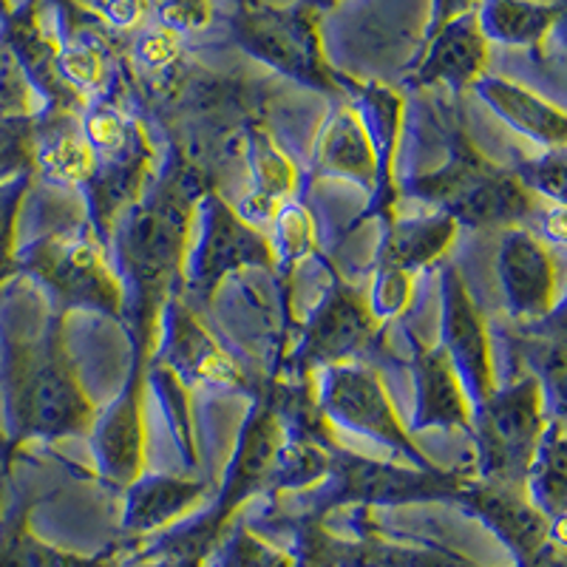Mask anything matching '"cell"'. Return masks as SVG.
I'll use <instances>...</instances> for the list:
<instances>
[{
  "label": "cell",
  "instance_id": "603a6c76",
  "mask_svg": "<svg viewBox=\"0 0 567 567\" xmlns=\"http://www.w3.org/2000/svg\"><path fill=\"white\" fill-rule=\"evenodd\" d=\"M383 225H386V233H383V245L374 265L392 267L406 276L434 265L452 247L460 227L452 216L425 205L423 210L406 213V216L392 213Z\"/></svg>",
  "mask_w": 567,
  "mask_h": 567
},
{
  "label": "cell",
  "instance_id": "484cf974",
  "mask_svg": "<svg viewBox=\"0 0 567 567\" xmlns=\"http://www.w3.org/2000/svg\"><path fill=\"white\" fill-rule=\"evenodd\" d=\"M474 91L519 136H528L530 142L542 145L545 151L565 148L567 116L554 103L536 97L534 91L511 83V80L485 78V74L474 80Z\"/></svg>",
  "mask_w": 567,
  "mask_h": 567
},
{
  "label": "cell",
  "instance_id": "e0dca14e",
  "mask_svg": "<svg viewBox=\"0 0 567 567\" xmlns=\"http://www.w3.org/2000/svg\"><path fill=\"white\" fill-rule=\"evenodd\" d=\"M496 281L508 316L534 323L556 310V265L545 241L525 227H508L496 252Z\"/></svg>",
  "mask_w": 567,
  "mask_h": 567
},
{
  "label": "cell",
  "instance_id": "7c38bea8",
  "mask_svg": "<svg viewBox=\"0 0 567 567\" xmlns=\"http://www.w3.org/2000/svg\"><path fill=\"white\" fill-rule=\"evenodd\" d=\"M236 34L247 52L270 69L310 89L332 91V94L341 91V80L323 69L316 29L301 9H290V12L245 9V14L236 20Z\"/></svg>",
  "mask_w": 567,
  "mask_h": 567
},
{
  "label": "cell",
  "instance_id": "7a4b0ae2",
  "mask_svg": "<svg viewBox=\"0 0 567 567\" xmlns=\"http://www.w3.org/2000/svg\"><path fill=\"white\" fill-rule=\"evenodd\" d=\"M449 156L432 174L406 176L398 194L443 210L465 227H525L536 213V199L508 168L485 159L468 136L454 125L443 136Z\"/></svg>",
  "mask_w": 567,
  "mask_h": 567
},
{
  "label": "cell",
  "instance_id": "ba28073f",
  "mask_svg": "<svg viewBox=\"0 0 567 567\" xmlns=\"http://www.w3.org/2000/svg\"><path fill=\"white\" fill-rule=\"evenodd\" d=\"M245 267H265L272 272V252L267 236L247 225L213 187L196 202L187 227L185 256H182V298L194 310L207 303L230 272Z\"/></svg>",
  "mask_w": 567,
  "mask_h": 567
},
{
  "label": "cell",
  "instance_id": "8992f818",
  "mask_svg": "<svg viewBox=\"0 0 567 567\" xmlns=\"http://www.w3.org/2000/svg\"><path fill=\"white\" fill-rule=\"evenodd\" d=\"M471 474L443 468H414L394 460H369L347 452L341 443L329 452V471L321 483L301 491V511L327 519L338 508H378V505L457 503Z\"/></svg>",
  "mask_w": 567,
  "mask_h": 567
},
{
  "label": "cell",
  "instance_id": "ac0fdd59",
  "mask_svg": "<svg viewBox=\"0 0 567 567\" xmlns=\"http://www.w3.org/2000/svg\"><path fill=\"white\" fill-rule=\"evenodd\" d=\"M341 91L349 94V105L361 116L367 128L369 145L374 154V190L369 194L367 210L354 219V225L369 219H383L394 213L398 199V182H394V151H398L400 134V97L383 85H354L343 80Z\"/></svg>",
  "mask_w": 567,
  "mask_h": 567
},
{
  "label": "cell",
  "instance_id": "9c48e42d",
  "mask_svg": "<svg viewBox=\"0 0 567 567\" xmlns=\"http://www.w3.org/2000/svg\"><path fill=\"white\" fill-rule=\"evenodd\" d=\"M312 398L329 425L381 445L400 463L414 468H434L400 423L378 369L363 361L332 363L310 374Z\"/></svg>",
  "mask_w": 567,
  "mask_h": 567
},
{
  "label": "cell",
  "instance_id": "d6986e66",
  "mask_svg": "<svg viewBox=\"0 0 567 567\" xmlns=\"http://www.w3.org/2000/svg\"><path fill=\"white\" fill-rule=\"evenodd\" d=\"M349 528L352 536L336 534V567H480L443 545L392 539L369 519L367 508L352 511Z\"/></svg>",
  "mask_w": 567,
  "mask_h": 567
},
{
  "label": "cell",
  "instance_id": "6da1fadb",
  "mask_svg": "<svg viewBox=\"0 0 567 567\" xmlns=\"http://www.w3.org/2000/svg\"><path fill=\"white\" fill-rule=\"evenodd\" d=\"M205 190V174L179 151H171L156 185L111 227L105 252L123 298L120 323L131 341V369L148 367L156 316L179 278L187 227Z\"/></svg>",
  "mask_w": 567,
  "mask_h": 567
},
{
  "label": "cell",
  "instance_id": "74e56055",
  "mask_svg": "<svg viewBox=\"0 0 567 567\" xmlns=\"http://www.w3.org/2000/svg\"><path fill=\"white\" fill-rule=\"evenodd\" d=\"M123 567H207L205 559H187V556H165V554H136L131 545V554Z\"/></svg>",
  "mask_w": 567,
  "mask_h": 567
},
{
  "label": "cell",
  "instance_id": "3957f363",
  "mask_svg": "<svg viewBox=\"0 0 567 567\" xmlns=\"http://www.w3.org/2000/svg\"><path fill=\"white\" fill-rule=\"evenodd\" d=\"M9 398L18 440H63L89 432L97 412L65 352L63 316L52 312L43 332L32 343L18 347Z\"/></svg>",
  "mask_w": 567,
  "mask_h": 567
},
{
  "label": "cell",
  "instance_id": "277c9868",
  "mask_svg": "<svg viewBox=\"0 0 567 567\" xmlns=\"http://www.w3.org/2000/svg\"><path fill=\"white\" fill-rule=\"evenodd\" d=\"M20 270L43 287L58 316L85 310L120 323V284L111 270L109 252L85 219V210L60 213L52 230L20 250Z\"/></svg>",
  "mask_w": 567,
  "mask_h": 567
},
{
  "label": "cell",
  "instance_id": "2e32d148",
  "mask_svg": "<svg viewBox=\"0 0 567 567\" xmlns=\"http://www.w3.org/2000/svg\"><path fill=\"white\" fill-rule=\"evenodd\" d=\"M142 389H145V374L128 372L123 389L103 412L94 414L89 425V449L97 480L114 491H125L142 474V460H145Z\"/></svg>",
  "mask_w": 567,
  "mask_h": 567
},
{
  "label": "cell",
  "instance_id": "5bb4252c",
  "mask_svg": "<svg viewBox=\"0 0 567 567\" xmlns=\"http://www.w3.org/2000/svg\"><path fill=\"white\" fill-rule=\"evenodd\" d=\"M457 505L503 542L514 567H530L550 545L565 542V525H554L528 503L523 488L485 485L471 477Z\"/></svg>",
  "mask_w": 567,
  "mask_h": 567
},
{
  "label": "cell",
  "instance_id": "5b68a950",
  "mask_svg": "<svg viewBox=\"0 0 567 567\" xmlns=\"http://www.w3.org/2000/svg\"><path fill=\"white\" fill-rule=\"evenodd\" d=\"M80 131L89 142L94 168L78 194L83 199L91 230L109 250V236L116 216L140 199V190L154 162V148L134 116L125 114L109 97H97L85 105L80 116Z\"/></svg>",
  "mask_w": 567,
  "mask_h": 567
},
{
  "label": "cell",
  "instance_id": "4316f807",
  "mask_svg": "<svg viewBox=\"0 0 567 567\" xmlns=\"http://www.w3.org/2000/svg\"><path fill=\"white\" fill-rule=\"evenodd\" d=\"M483 65L485 38L480 34L477 20L463 14L429 38V49L412 74V85L429 89V85L445 83L460 91L465 85H474V80L483 74Z\"/></svg>",
  "mask_w": 567,
  "mask_h": 567
},
{
  "label": "cell",
  "instance_id": "836d02e7",
  "mask_svg": "<svg viewBox=\"0 0 567 567\" xmlns=\"http://www.w3.org/2000/svg\"><path fill=\"white\" fill-rule=\"evenodd\" d=\"M565 148H556L545 151L536 159L516 162L508 171L530 196L536 194L542 199L554 202V205H565Z\"/></svg>",
  "mask_w": 567,
  "mask_h": 567
},
{
  "label": "cell",
  "instance_id": "4fadbf2b",
  "mask_svg": "<svg viewBox=\"0 0 567 567\" xmlns=\"http://www.w3.org/2000/svg\"><path fill=\"white\" fill-rule=\"evenodd\" d=\"M440 349L452 363L468 409L474 412L488 400L496 381L483 316L465 290L457 267L440 270Z\"/></svg>",
  "mask_w": 567,
  "mask_h": 567
},
{
  "label": "cell",
  "instance_id": "f35d334b",
  "mask_svg": "<svg viewBox=\"0 0 567 567\" xmlns=\"http://www.w3.org/2000/svg\"><path fill=\"white\" fill-rule=\"evenodd\" d=\"M312 3H316V7L321 3V7H323V3H332V0H312Z\"/></svg>",
  "mask_w": 567,
  "mask_h": 567
},
{
  "label": "cell",
  "instance_id": "1f68e13d",
  "mask_svg": "<svg viewBox=\"0 0 567 567\" xmlns=\"http://www.w3.org/2000/svg\"><path fill=\"white\" fill-rule=\"evenodd\" d=\"M207 567H290V554L258 536L247 523L233 516L213 548Z\"/></svg>",
  "mask_w": 567,
  "mask_h": 567
},
{
  "label": "cell",
  "instance_id": "4dcf8cb0",
  "mask_svg": "<svg viewBox=\"0 0 567 567\" xmlns=\"http://www.w3.org/2000/svg\"><path fill=\"white\" fill-rule=\"evenodd\" d=\"M272 225V236L267 239L272 252V272L278 278H292L303 258L316 256V225L310 210L301 199H287L278 207Z\"/></svg>",
  "mask_w": 567,
  "mask_h": 567
},
{
  "label": "cell",
  "instance_id": "9a60e30c",
  "mask_svg": "<svg viewBox=\"0 0 567 567\" xmlns=\"http://www.w3.org/2000/svg\"><path fill=\"white\" fill-rule=\"evenodd\" d=\"M284 440L281 420L276 412V398H272V383H267L261 392H256L252 406L247 412L241 432L236 437L230 460H227L225 477H221L219 491L213 494L210 508L221 523H230L236 511L256 494L267 491V477H270L272 457Z\"/></svg>",
  "mask_w": 567,
  "mask_h": 567
},
{
  "label": "cell",
  "instance_id": "7402d4cb",
  "mask_svg": "<svg viewBox=\"0 0 567 567\" xmlns=\"http://www.w3.org/2000/svg\"><path fill=\"white\" fill-rule=\"evenodd\" d=\"M310 179H347L374 190V154L361 116L349 103L336 105L316 136V154L310 162Z\"/></svg>",
  "mask_w": 567,
  "mask_h": 567
},
{
  "label": "cell",
  "instance_id": "e575fe53",
  "mask_svg": "<svg viewBox=\"0 0 567 567\" xmlns=\"http://www.w3.org/2000/svg\"><path fill=\"white\" fill-rule=\"evenodd\" d=\"M134 58L142 69L148 71L171 69L179 60V34L165 27L142 32L134 45Z\"/></svg>",
  "mask_w": 567,
  "mask_h": 567
},
{
  "label": "cell",
  "instance_id": "52a82bcc",
  "mask_svg": "<svg viewBox=\"0 0 567 567\" xmlns=\"http://www.w3.org/2000/svg\"><path fill=\"white\" fill-rule=\"evenodd\" d=\"M545 420V400L534 374H516L503 389L496 386L488 400L471 412L468 434L477 445L474 480L485 485L523 488Z\"/></svg>",
  "mask_w": 567,
  "mask_h": 567
},
{
  "label": "cell",
  "instance_id": "d590c367",
  "mask_svg": "<svg viewBox=\"0 0 567 567\" xmlns=\"http://www.w3.org/2000/svg\"><path fill=\"white\" fill-rule=\"evenodd\" d=\"M162 23L171 32H194L205 27L207 0H162Z\"/></svg>",
  "mask_w": 567,
  "mask_h": 567
},
{
  "label": "cell",
  "instance_id": "8fae6325",
  "mask_svg": "<svg viewBox=\"0 0 567 567\" xmlns=\"http://www.w3.org/2000/svg\"><path fill=\"white\" fill-rule=\"evenodd\" d=\"M154 341L148 354L151 363L168 369L182 386H219L247 392L250 381L241 372L239 363L233 361L227 349L213 341L210 332L199 323L194 310L182 298V284L171 287L156 316Z\"/></svg>",
  "mask_w": 567,
  "mask_h": 567
},
{
  "label": "cell",
  "instance_id": "d6a6232c",
  "mask_svg": "<svg viewBox=\"0 0 567 567\" xmlns=\"http://www.w3.org/2000/svg\"><path fill=\"white\" fill-rule=\"evenodd\" d=\"M276 528L290 536L284 548L290 554V567H336V534L327 528V519L296 514L276 523Z\"/></svg>",
  "mask_w": 567,
  "mask_h": 567
},
{
  "label": "cell",
  "instance_id": "ffe728a7",
  "mask_svg": "<svg viewBox=\"0 0 567 567\" xmlns=\"http://www.w3.org/2000/svg\"><path fill=\"white\" fill-rule=\"evenodd\" d=\"M406 338L412 341V354H409L414 383L412 432H425V429H463V432H468V400L460 389L457 374H454L445 352L440 347L420 343L409 329Z\"/></svg>",
  "mask_w": 567,
  "mask_h": 567
},
{
  "label": "cell",
  "instance_id": "f546056e",
  "mask_svg": "<svg viewBox=\"0 0 567 567\" xmlns=\"http://www.w3.org/2000/svg\"><path fill=\"white\" fill-rule=\"evenodd\" d=\"M477 29L483 38L505 45H536L559 18V9L536 0H480Z\"/></svg>",
  "mask_w": 567,
  "mask_h": 567
},
{
  "label": "cell",
  "instance_id": "f1b7e54d",
  "mask_svg": "<svg viewBox=\"0 0 567 567\" xmlns=\"http://www.w3.org/2000/svg\"><path fill=\"white\" fill-rule=\"evenodd\" d=\"M523 491L528 503L548 516L554 525H565L567 511V471H565V425L561 417L545 420L534 457L525 471Z\"/></svg>",
  "mask_w": 567,
  "mask_h": 567
},
{
  "label": "cell",
  "instance_id": "30bf717a",
  "mask_svg": "<svg viewBox=\"0 0 567 567\" xmlns=\"http://www.w3.org/2000/svg\"><path fill=\"white\" fill-rule=\"evenodd\" d=\"M378 327L381 323L372 318L367 301L347 281L332 276L316 310L298 329L296 347L284 363V378L307 381L316 369L361 361L363 352L374 343Z\"/></svg>",
  "mask_w": 567,
  "mask_h": 567
},
{
  "label": "cell",
  "instance_id": "d4e9b609",
  "mask_svg": "<svg viewBox=\"0 0 567 567\" xmlns=\"http://www.w3.org/2000/svg\"><path fill=\"white\" fill-rule=\"evenodd\" d=\"M34 168L40 171L45 185L60 190H80L89 182L94 159L91 148L80 131L74 111L52 109L32 128Z\"/></svg>",
  "mask_w": 567,
  "mask_h": 567
},
{
  "label": "cell",
  "instance_id": "83f0119b",
  "mask_svg": "<svg viewBox=\"0 0 567 567\" xmlns=\"http://www.w3.org/2000/svg\"><path fill=\"white\" fill-rule=\"evenodd\" d=\"M134 539L105 545L97 554H74L40 539L29 525V505H20L0 525V567H123Z\"/></svg>",
  "mask_w": 567,
  "mask_h": 567
},
{
  "label": "cell",
  "instance_id": "cb8c5ba5",
  "mask_svg": "<svg viewBox=\"0 0 567 567\" xmlns=\"http://www.w3.org/2000/svg\"><path fill=\"white\" fill-rule=\"evenodd\" d=\"M245 148L247 168H250V190L239 202L236 213L252 227L270 225L276 219L278 207L292 199L298 182L296 165L261 125L247 128Z\"/></svg>",
  "mask_w": 567,
  "mask_h": 567
},
{
  "label": "cell",
  "instance_id": "8d00e7d4",
  "mask_svg": "<svg viewBox=\"0 0 567 567\" xmlns=\"http://www.w3.org/2000/svg\"><path fill=\"white\" fill-rule=\"evenodd\" d=\"M480 0H434L432 9V23H429V32L425 38H432L437 29H443L445 23L463 18V14H471V9L477 7Z\"/></svg>",
  "mask_w": 567,
  "mask_h": 567
},
{
  "label": "cell",
  "instance_id": "44dd1931",
  "mask_svg": "<svg viewBox=\"0 0 567 567\" xmlns=\"http://www.w3.org/2000/svg\"><path fill=\"white\" fill-rule=\"evenodd\" d=\"M123 494V539H145L196 511L210 485L174 474H140Z\"/></svg>",
  "mask_w": 567,
  "mask_h": 567
}]
</instances>
